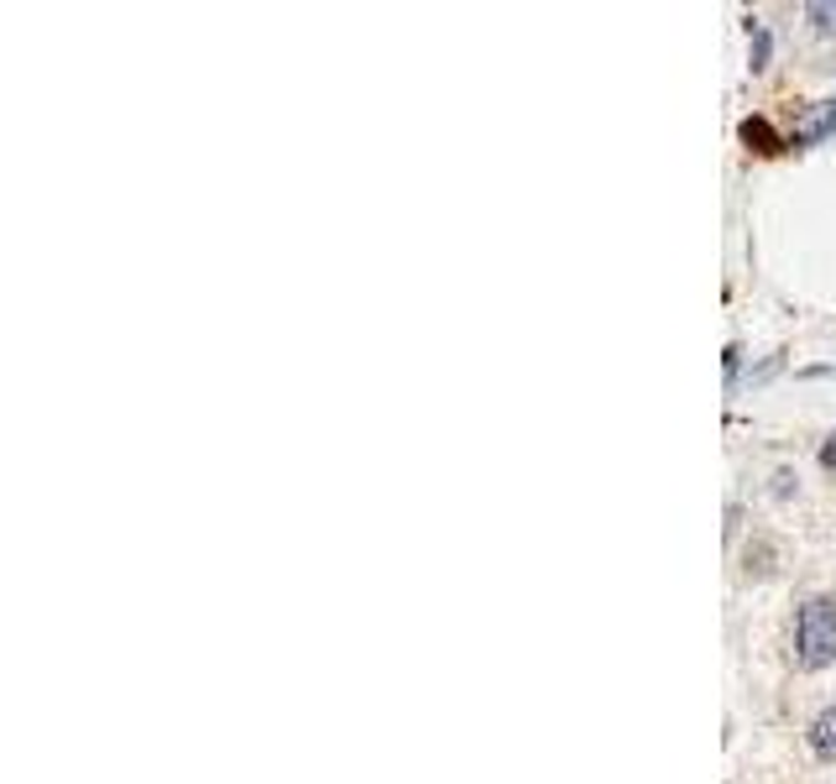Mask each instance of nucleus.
Returning a JSON list of instances; mask_svg holds the SVG:
<instances>
[{"instance_id": "nucleus-2", "label": "nucleus", "mask_w": 836, "mask_h": 784, "mask_svg": "<svg viewBox=\"0 0 836 784\" xmlns=\"http://www.w3.org/2000/svg\"><path fill=\"white\" fill-rule=\"evenodd\" d=\"M811 748H815V759L836 763V706H826V712L811 721Z\"/></svg>"}, {"instance_id": "nucleus-3", "label": "nucleus", "mask_w": 836, "mask_h": 784, "mask_svg": "<svg viewBox=\"0 0 836 784\" xmlns=\"http://www.w3.org/2000/svg\"><path fill=\"white\" fill-rule=\"evenodd\" d=\"M805 16H811L821 32H836V5H821V0H815V5H805Z\"/></svg>"}, {"instance_id": "nucleus-6", "label": "nucleus", "mask_w": 836, "mask_h": 784, "mask_svg": "<svg viewBox=\"0 0 836 784\" xmlns=\"http://www.w3.org/2000/svg\"><path fill=\"white\" fill-rule=\"evenodd\" d=\"M821 466H826V471H836V435L821 445Z\"/></svg>"}, {"instance_id": "nucleus-5", "label": "nucleus", "mask_w": 836, "mask_h": 784, "mask_svg": "<svg viewBox=\"0 0 836 784\" xmlns=\"http://www.w3.org/2000/svg\"><path fill=\"white\" fill-rule=\"evenodd\" d=\"M763 58H769V32L753 26V68H763Z\"/></svg>"}, {"instance_id": "nucleus-4", "label": "nucleus", "mask_w": 836, "mask_h": 784, "mask_svg": "<svg viewBox=\"0 0 836 784\" xmlns=\"http://www.w3.org/2000/svg\"><path fill=\"white\" fill-rule=\"evenodd\" d=\"M743 136H748V142H763V153H773V131L763 126V121H748V126H743Z\"/></svg>"}, {"instance_id": "nucleus-1", "label": "nucleus", "mask_w": 836, "mask_h": 784, "mask_svg": "<svg viewBox=\"0 0 836 784\" xmlns=\"http://www.w3.org/2000/svg\"><path fill=\"white\" fill-rule=\"evenodd\" d=\"M794 659L800 670H826L836 659V596H811L794 617Z\"/></svg>"}]
</instances>
